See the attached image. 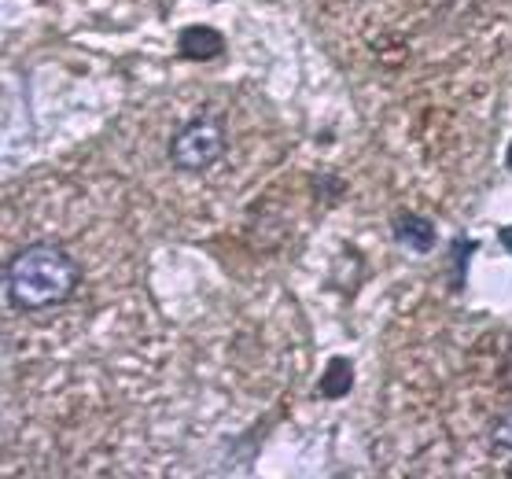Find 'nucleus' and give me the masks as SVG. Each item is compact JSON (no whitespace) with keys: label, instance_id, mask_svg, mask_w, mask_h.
I'll return each mask as SVG.
<instances>
[{"label":"nucleus","instance_id":"nucleus-1","mask_svg":"<svg viewBox=\"0 0 512 479\" xmlns=\"http://www.w3.org/2000/svg\"><path fill=\"white\" fill-rule=\"evenodd\" d=\"M82 269L70 258L67 247L52 244V240H37L15 251L4 266V288H8V303L37 314V310H52L63 306L70 295L78 292Z\"/></svg>","mask_w":512,"mask_h":479},{"label":"nucleus","instance_id":"nucleus-2","mask_svg":"<svg viewBox=\"0 0 512 479\" xmlns=\"http://www.w3.org/2000/svg\"><path fill=\"white\" fill-rule=\"evenodd\" d=\"M225 155V126L222 118H196L170 141V163L185 174H203Z\"/></svg>","mask_w":512,"mask_h":479},{"label":"nucleus","instance_id":"nucleus-3","mask_svg":"<svg viewBox=\"0 0 512 479\" xmlns=\"http://www.w3.org/2000/svg\"><path fill=\"white\" fill-rule=\"evenodd\" d=\"M177 48H181L185 59H214L225 52V37L218 30H210V26H188L177 37Z\"/></svg>","mask_w":512,"mask_h":479},{"label":"nucleus","instance_id":"nucleus-4","mask_svg":"<svg viewBox=\"0 0 512 479\" xmlns=\"http://www.w3.org/2000/svg\"><path fill=\"white\" fill-rule=\"evenodd\" d=\"M395 236H398V244H406L409 251H431V247H435V229H431V222L420 218V214H398Z\"/></svg>","mask_w":512,"mask_h":479},{"label":"nucleus","instance_id":"nucleus-5","mask_svg":"<svg viewBox=\"0 0 512 479\" xmlns=\"http://www.w3.org/2000/svg\"><path fill=\"white\" fill-rule=\"evenodd\" d=\"M321 391H325L328 398L347 395V391H350V362H332V365H328V380L321 384Z\"/></svg>","mask_w":512,"mask_h":479},{"label":"nucleus","instance_id":"nucleus-6","mask_svg":"<svg viewBox=\"0 0 512 479\" xmlns=\"http://www.w3.org/2000/svg\"><path fill=\"white\" fill-rule=\"evenodd\" d=\"M490 443H494V450L512 457V409L498 421V428H494V435H490Z\"/></svg>","mask_w":512,"mask_h":479},{"label":"nucleus","instance_id":"nucleus-7","mask_svg":"<svg viewBox=\"0 0 512 479\" xmlns=\"http://www.w3.org/2000/svg\"><path fill=\"white\" fill-rule=\"evenodd\" d=\"M501 247L512 255V225H509V229H501Z\"/></svg>","mask_w":512,"mask_h":479},{"label":"nucleus","instance_id":"nucleus-8","mask_svg":"<svg viewBox=\"0 0 512 479\" xmlns=\"http://www.w3.org/2000/svg\"><path fill=\"white\" fill-rule=\"evenodd\" d=\"M505 376H509V384H512V354H509V365H505Z\"/></svg>","mask_w":512,"mask_h":479},{"label":"nucleus","instance_id":"nucleus-9","mask_svg":"<svg viewBox=\"0 0 512 479\" xmlns=\"http://www.w3.org/2000/svg\"><path fill=\"white\" fill-rule=\"evenodd\" d=\"M509 163H512V152H509Z\"/></svg>","mask_w":512,"mask_h":479}]
</instances>
